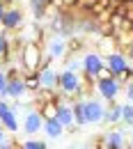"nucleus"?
Returning <instances> with one entry per match:
<instances>
[{"instance_id":"f257e3e1","label":"nucleus","mask_w":133,"mask_h":149,"mask_svg":"<svg viewBox=\"0 0 133 149\" xmlns=\"http://www.w3.org/2000/svg\"><path fill=\"white\" fill-rule=\"evenodd\" d=\"M57 90L62 96H67V99H85L87 92H90V87L83 83V74L76 71V69H71V67H67V69H62L60 71V83H57Z\"/></svg>"},{"instance_id":"f03ea898","label":"nucleus","mask_w":133,"mask_h":149,"mask_svg":"<svg viewBox=\"0 0 133 149\" xmlns=\"http://www.w3.org/2000/svg\"><path fill=\"white\" fill-rule=\"evenodd\" d=\"M41 57H44V48H41V44L25 41V44L21 46V57H19V64H21V69H23V74L39 71Z\"/></svg>"},{"instance_id":"7ed1b4c3","label":"nucleus","mask_w":133,"mask_h":149,"mask_svg":"<svg viewBox=\"0 0 133 149\" xmlns=\"http://www.w3.org/2000/svg\"><path fill=\"white\" fill-rule=\"evenodd\" d=\"M83 115H85V124L90 126H96V124H103V115H106V101L99 96V99H92V96H85L83 99Z\"/></svg>"},{"instance_id":"20e7f679","label":"nucleus","mask_w":133,"mask_h":149,"mask_svg":"<svg viewBox=\"0 0 133 149\" xmlns=\"http://www.w3.org/2000/svg\"><path fill=\"white\" fill-rule=\"evenodd\" d=\"M0 25H2V30H7V32H19L21 28L25 25V12L16 7V5H9V7H5V14H2V19H0Z\"/></svg>"},{"instance_id":"39448f33","label":"nucleus","mask_w":133,"mask_h":149,"mask_svg":"<svg viewBox=\"0 0 133 149\" xmlns=\"http://www.w3.org/2000/svg\"><path fill=\"white\" fill-rule=\"evenodd\" d=\"M94 90L106 103H110V101H117V96L122 94V83L115 76L113 78H103V80H96L94 83Z\"/></svg>"},{"instance_id":"423d86ee","label":"nucleus","mask_w":133,"mask_h":149,"mask_svg":"<svg viewBox=\"0 0 133 149\" xmlns=\"http://www.w3.org/2000/svg\"><path fill=\"white\" fill-rule=\"evenodd\" d=\"M55 119L69 131H76V117H74V110H71V101H64L60 94H57V112H55Z\"/></svg>"},{"instance_id":"0eeeda50","label":"nucleus","mask_w":133,"mask_h":149,"mask_svg":"<svg viewBox=\"0 0 133 149\" xmlns=\"http://www.w3.org/2000/svg\"><path fill=\"white\" fill-rule=\"evenodd\" d=\"M103 64H106V62H103V55H101L99 51H87V53L83 55V60H80V71L96 78L99 69H101Z\"/></svg>"},{"instance_id":"6e6552de","label":"nucleus","mask_w":133,"mask_h":149,"mask_svg":"<svg viewBox=\"0 0 133 149\" xmlns=\"http://www.w3.org/2000/svg\"><path fill=\"white\" fill-rule=\"evenodd\" d=\"M103 62H106V67L113 71V76H117L119 71H124V69L129 67V57H126V53H124L122 48H117L113 53L103 55Z\"/></svg>"},{"instance_id":"1a4fd4ad","label":"nucleus","mask_w":133,"mask_h":149,"mask_svg":"<svg viewBox=\"0 0 133 149\" xmlns=\"http://www.w3.org/2000/svg\"><path fill=\"white\" fill-rule=\"evenodd\" d=\"M41 126H44V117H41V112L37 108L25 112V117H23V131L28 135H37L39 131H41Z\"/></svg>"},{"instance_id":"9d476101","label":"nucleus","mask_w":133,"mask_h":149,"mask_svg":"<svg viewBox=\"0 0 133 149\" xmlns=\"http://www.w3.org/2000/svg\"><path fill=\"white\" fill-rule=\"evenodd\" d=\"M23 32H19V37H21V41L25 44V41H35V44H44V39H46V30L39 25L37 21L32 23V25H23L21 28Z\"/></svg>"},{"instance_id":"9b49d317","label":"nucleus","mask_w":133,"mask_h":149,"mask_svg":"<svg viewBox=\"0 0 133 149\" xmlns=\"http://www.w3.org/2000/svg\"><path fill=\"white\" fill-rule=\"evenodd\" d=\"M67 51H69V46H67V41L64 37H48L46 39V53L53 57V60H62V57H67Z\"/></svg>"},{"instance_id":"f8f14e48","label":"nucleus","mask_w":133,"mask_h":149,"mask_svg":"<svg viewBox=\"0 0 133 149\" xmlns=\"http://www.w3.org/2000/svg\"><path fill=\"white\" fill-rule=\"evenodd\" d=\"M39 83L41 87H48V90H57V83H60V71H57L53 64L39 69Z\"/></svg>"},{"instance_id":"ddd939ff","label":"nucleus","mask_w":133,"mask_h":149,"mask_svg":"<svg viewBox=\"0 0 133 149\" xmlns=\"http://www.w3.org/2000/svg\"><path fill=\"white\" fill-rule=\"evenodd\" d=\"M0 124L7 129V133H16V131H19V115H16V108H14V106L0 110Z\"/></svg>"},{"instance_id":"4468645a","label":"nucleus","mask_w":133,"mask_h":149,"mask_svg":"<svg viewBox=\"0 0 133 149\" xmlns=\"http://www.w3.org/2000/svg\"><path fill=\"white\" fill-rule=\"evenodd\" d=\"M119 46H117V37H115V32L110 35H99V41H96V51L101 53V55H108V53H113L117 51Z\"/></svg>"},{"instance_id":"2eb2a0df","label":"nucleus","mask_w":133,"mask_h":149,"mask_svg":"<svg viewBox=\"0 0 133 149\" xmlns=\"http://www.w3.org/2000/svg\"><path fill=\"white\" fill-rule=\"evenodd\" d=\"M103 140H106L108 149H124V147H129L126 135H124L122 131H108V133L103 135Z\"/></svg>"},{"instance_id":"dca6fc26","label":"nucleus","mask_w":133,"mask_h":149,"mask_svg":"<svg viewBox=\"0 0 133 149\" xmlns=\"http://www.w3.org/2000/svg\"><path fill=\"white\" fill-rule=\"evenodd\" d=\"M103 124H122V103L110 101V106H106Z\"/></svg>"},{"instance_id":"f3484780","label":"nucleus","mask_w":133,"mask_h":149,"mask_svg":"<svg viewBox=\"0 0 133 149\" xmlns=\"http://www.w3.org/2000/svg\"><path fill=\"white\" fill-rule=\"evenodd\" d=\"M41 131L46 133V138H48V140H57V138H62L64 126H62L57 119H44V126H41Z\"/></svg>"},{"instance_id":"a211bd4d","label":"nucleus","mask_w":133,"mask_h":149,"mask_svg":"<svg viewBox=\"0 0 133 149\" xmlns=\"http://www.w3.org/2000/svg\"><path fill=\"white\" fill-rule=\"evenodd\" d=\"M30 2V12L35 21H44L48 16V0H28Z\"/></svg>"},{"instance_id":"6ab92c4d","label":"nucleus","mask_w":133,"mask_h":149,"mask_svg":"<svg viewBox=\"0 0 133 149\" xmlns=\"http://www.w3.org/2000/svg\"><path fill=\"white\" fill-rule=\"evenodd\" d=\"M23 80H25V90L32 94L37 92L39 87H41V83H39V71H32V74H23Z\"/></svg>"},{"instance_id":"aec40b11","label":"nucleus","mask_w":133,"mask_h":149,"mask_svg":"<svg viewBox=\"0 0 133 149\" xmlns=\"http://www.w3.org/2000/svg\"><path fill=\"white\" fill-rule=\"evenodd\" d=\"M71 110H74V117H76L78 126H87V124H85V115H83V99H80V96L71 101Z\"/></svg>"},{"instance_id":"412c9836","label":"nucleus","mask_w":133,"mask_h":149,"mask_svg":"<svg viewBox=\"0 0 133 149\" xmlns=\"http://www.w3.org/2000/svg\"><path fill=\"white\" fill-rule=\"evenodd\" d=\"M41 112L44 119H55V112H57V101H48V103H41L37 108Z\"/></svg>"},{"instance_id":"4be33fe9","label":"nucleus","mask_w":133,"mask_h":149,"mask_svg":"<svg viewBox=\"0 0 133 149\" xmlns=\"http://www.w3.org/2000/svg\"><path fill=\"white\" fill-rule=\"evenodd\" d=\"M7 53H9V32L2 30L0 32V62H7Z\"/></svg>"},{"instance_id":"5701e85b","label":"nucleus","mask_w":133,"mask_h":149,"mask_svg":"<svg viewBox=\"0 0 133 149\" xmlns=\"http://www.w3.org/2000/svg\"><path fill=\"white\" fill-rule=\"evenodd\" d=\"M19 147L21 149H46L48 142H46V140H39V138H28V140L19 142Z\"/></svg>"},{"instance_id":"b1692460","label":"nucleus","mask_w":133,"mask_h":149,"mask_svg":"<svg viewBox=\"0 0 133 149\" xmlns=\"http://www.w3.org/2000/svg\"><path fill=\"white\" fill-rule=\"evenodd\" d=\"M122 124H126V126H133V101H126V103H122Z\"/></svg>"},{"instance_id":"393cba45","label":"nucleus","mask_w":133,"mask_h":149,"mask_svg":"<svg viewBox=\"0 0 133 149\" xmlns=\"http://www.w3.org/2000/svg\"><path fill=\"white\" fill-rule=\"evenodd\" d=\"M7 147H19V142L9 140V138H7V129L0 124V149H7Z\"/></svg>"},{"instance_id":"a878e982","label":"nucleus","mask_w":133,"mask_h":149,"mask_svg":"<svg viewBox=\"0 0 133 149\" xmlns=\"http://www.w3.org/2000/svg\"><path fill=\"white\" fill-rule=\"evenodd\" d=\"M0 96L7 99V74H5V67H0Z\"/></svg>"},{"instance_id":"bb28decb","label":"nucleus","mask_w":133,"mask_h":149,"mask_svg":"<svg viewBox=\"0 0 133 149\" xmlns=\"http://www.w3.org/2000/svg\"><path fill=\"white\" fill-rule=\"evenodd\" d=\"M122 92L126 94V101H133V78L129 83H124V87H122Z\"/></svg>"},{"instance_id":"cd10ccee","label":"nucleus","mask_w":133,"mask_h":149,"mask_svg":"<svg viewBox=\"0 0 133 149\" xmlns=\"http://www.w3.org/2000/svg\"><path fill=\"white\" fill-rule=\"evenodd\" d=\"M103 78H113V71H110L106 64H103V67L99 69V74H96V80H103Z\"/></svg>"},{"instance_id":"c85d7f7f","label":"nucleus","mask_w":133,"mask_h":149,"mask_svg":"<svg viewBox=\"0 0 133 149\" xmlns=\"http://www.w3.org/2000/svg\"><path fill=\"white\" fill-rule=\"evenodd\" d=\"M92 147H96V149H108V145H106V140H103V138H99Z\"/></svg>"},{"instance_id":"c756f323","label":"nucleus","mask_w":133,"mask_h":149,"mask_svg":"<svg viewBox=\"0 0 133 149\" xmlns=\"http://www.w3.org/2000/svg\"><path fill=\"white\" fill-rule=\"evenodd\" d=\"M124 51H126V57H129V62H133V44H129Z\"/></svg>"},{"instance_id":"7c9ffc66","label":"nucleus","mask_w":133,"mask_h":149,"mask_svg":"<svg viewBox=\"0 0 133 149\" xmlns=\"http://www.w3.org/2000/svg\"><path fill=\"white\" fill-rule=\"evenodd\" d=\"M2 14H5V5L0 2V19H2Z\"/></svg>"},{"instance_id":"2f4dec72","label":"nucleus","mask_w":133,"mask_h":149,"mask_svg":"<svg viewBox=\"0 0 133 149\" xmlns=\"http://www.w3.org/2000/svg\"><path fill=\"white\" fill-rule=\"evenodd\" d=\"M129 147L133 149V133H131V138H129Z\"/></svg>"},{"instance_id":"473e14b6","label":"nucleus","mask_w":133,"mask_h":149,"mask_svg":"<svg viewBox=\"0 0 133 149\" xmlns=\"http://www.w3.org/2000/svg\"><path fill=\"white\" fill-rule=\"evenodd\" d=\"M117 2H124V0H117Z\"/></svg>"}]
</instances>
